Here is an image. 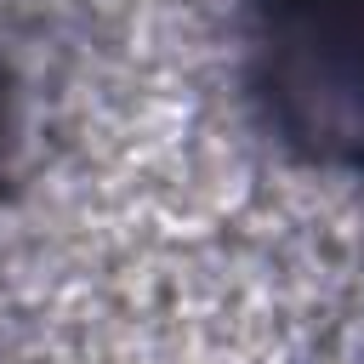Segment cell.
<instances>
[{"instance_id": "cell-1", "label": "cell", "mask_w": 364, "mask_h": 364, "mask_svg": "<svg viewBox=\"0 0 364 364\" xmlns=\"http://www.w3.org/2000/svg\"><path fill=\"white\" fill-rule=\"evenodd\" d=\"M262 91L284 142L364 171V0H256Z\"/></svg>"}, {"instance_id": "cell-2", "label": "cell", "mask_w": 364, "mask_h": 364, "mask_svg": "<svg viewBox=\"0 0 364 364\" xmlns=\"http://www.w3.org/2000/svg\"><path fill=\"white\" fill-rule=\"evenodd\" d=\"M28 68H23V51L11 46V34L0 28V182L11 176V159L23 148V131H28Z\"/></svg>"}]
</instances>
